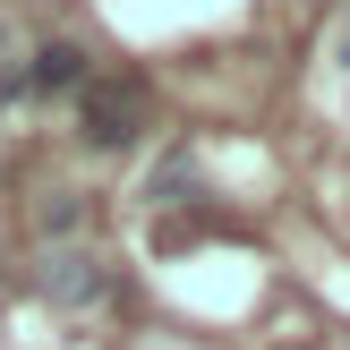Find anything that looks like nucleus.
I'll return each mask as SVG.
<instances>
[{
    "mask_svg": "<svg viewBox=\"0 0 350 350\" xmlns=\"http://www.w3.org/2000/svg\"><path fill=\"white\" fill-rule=\"evenodd\" d=\"M146 129H154V103H146L137 77H85V85H77V137H85L94 154L137 146Z\"/></svg>",
    "mask_w": 350,
    "mask_h": 350,
    "instance_id": "f257e3e1",
    "label": "nucleus"
},
{
    "mask_svg": "<svg viewBox=\"0 0 350 350\" xmlns=\"http://www.w3.org/2000/svg\"><path fill=\"white\" fill-rule=\"evenodd\" d=\"M342 68H350V34H342Z\"/></svg>",
    "mask_w": 350,
    "mask_h": 350,
    "instance_id": "20e7f679",
    "label": "nucleus"
},
{
    "mask_svg": "<svg viewBox=\"0 0 350 350\" xmlns=\"http://www.w3.org/2000/svg\"><path fill=\"white\" fill-rule=\"evenodd\" d=\"M85 77H94V68H85L77 43H43V51H34V68H26V94H77Z\"/></svg>",
    "mask_w": 350,
    "mask_h": 350,
    "instance_id": "7ed1b4c3",
    "label": "nucleus"
},
{
    "mask_svg": "<svg viewBox=\"0 0 350 350\" xmlns=\"http://www.w3.org/2000/svg\"><path fill=\"white\" fill-rule=\"evenodd\" d=\"M43 299H60V308H103V299H111V265H103L94 248H51V256H43Z\"/></svg>",
    "mask_w": 350,
    "mask_h": 350,
    "instance_id": "f03ea898",
    "label": "nucleus"
}]
</instances>
